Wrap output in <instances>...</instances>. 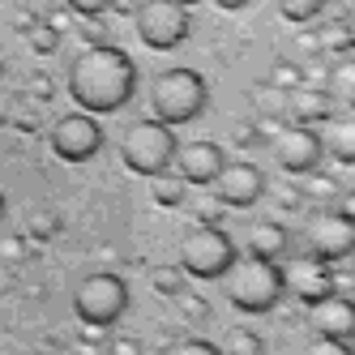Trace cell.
<instances>
[{"instance_id": "cell-1", "label": "cell", "mask_w": 355, "mask_h": 355, "mask_svg": "<svg viewBox=\"0 0 355 355\" xmlns=\"http://www.w3.org/2000/svg\"><path fill=\"white\" fill-rule=\"evenodd\" d=\"M133 90H137V64L124 47L90 43L69 64V98L90 116H107V112L129 107Z\"/></svg>"}, {"instance_id": "cell-2", "label": "cell", "mask_w": 355, "mask_h": 355, "mask_svg": "<svg viewBox=\"0 0 355 355\" xmlns=\"http://www.w3.org/2000/svg\"><path fill=\"white\" fill-rule=\"evenodd\" d=\"M223 295L232 309L248 313V317H266L278 309V300L287 295L283 287V266L266 261V257H236L223 274Z\"/></svg>"}, {"instance_id": "cell-3", "label": "cell", "mask_w": 355, "mask_h": 355, "mask_svg": "<svg viewBox=\"0 0 355 355\" xmlns=\"http://www.w3.org/2000/svg\"><path fill=\"white\" fill-rule=\"evenodd\" d=\"M210 103V86L197 69H163L150 82V112L155 120H163L167 129L175 124H193Z\"/></svg>"}, {"instance_id": "cell-4", "label": "cell", "mask_w": 355, "mask_h": 355, "mask_svg": "<svg viewBox=\"0 0 355 355\" xmlns=\"http://www.w3.org/2000/svg\"><path fill=\"white\" fill-rule=\"evenodd\" d=\"M120 159L129 171L146 175V180H155V175L171 171V159H175V133L167 129L163 120H133L129 129L120 137Z\"/></svg>"}, {"instance_id": "cell-5", "label": "cell", "mask_w": 355, "mask_h": 355, "mask_svg": "<svg viewBox=\"0 0 355 355\" xmlns=\"http://www.w3.org/2000/svg\"><path fill=\"white\" fill-rule=\"evenodd\" d=\"M73 313L90 329H112L129 313V283L112 270H98V274L82 278L78 291H73Z\"/></svg>"}, {"instance_id": "cell-6", "label": "cell", "mask_w": 355, "mask_h": 355, "mask_svg": "<svg viewBox=\"0 0 355 355\" xmlns=\"http://www.w3.org/2000/svg\"><path fill=\"white\" fill-rule=\"evenodd\" d=\"M236 261V240L223 232L214 223H193L184 240H180V270L189 278H201V283H210V278H223L227 266Z\"/></svg>"}, {"instance_id": "cell-7", "label": "cell", "mask_w": 355, "mask_h": 355, "mask_svg": "<svg viewBox=\"0 0 355 355\" xmlns=\"http://www.w3.org/2000/svg\"><path fill=\"white\" fill-rule=\"evenodd\" d=\"M133 31L150 52H175L193 31V13L180 0H141L133 9Z\"/></svg>"}, {"instance_id": "cell-8", "label": "cell", "mask_w": 355, "mask_h": 355, "mask_svg": "<svg viewBox=\"0 0 355 355\" xmlns=\"http://www.w3.org/2000/svg\"><path fill=\"white\" fill-rule=\"evenodd\" d=\"M52 155L64 159V163H86L103 150V124H98L90 112H73V116H60L52 124Z\"/></svg>"}, {"instance_id": "cell-9", "label": "cell", "mask_w": 355, "mask_h": 355, "mask_svg": "<svg viewBox=\"0 0 355 355\" xmlns=\"http://www.w3.org/2000/svg\"><path fill=\"white\" fill-rule=\"evenodd\" d=\"M270 155L287 175H309L325 159V150H321V137H317L313 124H283L270 137Z\"/></svg>"}, {"instance_id": "cell-10", "label": "cell", "mask_w": 355, "mask_h": 355, "mask_svg": "<svg viewBox=\"0 0 355 355\" xmlns=\"http://www.w3.org/2000/svg\"><path fill=\"white\" fill-rule=\"evenodd\" d=\"M304 240H309V252L321 261H343L355 252V223H347L338 210H317L304 227Z\"/></svg>"}, {"instance_id": "cell-11", "label": "cell", "mask_w": 355, "mask_h": 355, "mask_svg": "<svg viewBox=\"0 0 355 355\" xmlns=\"http://www.w3.org/2000/svg\"><path fill=\"white\" fill-rule=\"evenodd\" d=\"M214 201L218 206H232V210H248L257 206L261 193H266V175L257 163H223V171L214 175Z\"/></svg>"}, {"instance_id": "cell-12", "label": "cell", "mask_w": 355, "mask_h": 355, "mask_svg": "<svg viewBox=\"0 0 355 355\" xmlns=\"http://www.w3.org/2000/svg\"><path fill=\"white\" fill-rule=\"evenodd\" d=\"M283 287L300 304H313V300L334 291V270H329V261L313 257V252H295V257H287V266H283Z\"/></svg>"}, {"instance_id": "cell-13", "label": "cell", "mask_w": 355, "mask_h": 355, "mask_svg": "<svg viewBox=\"0 0 355 355\" xmlns=\"http://www.w3.org/2000/svg\"><path fill=\"white\" fill-rule=\"evenodd\" d=\"M304 309H309V325H313L317 338H338V343L355 338V304H351V295L329 291V295H321L313 304H304Z\"/></svg>"}, {"instance_id": "cell-14", "label": "cell", "mask_w": 355, "mask_h": 355, "mask_svg": "<svg viewBox=\"0 0 355 355\" xmlns=\"http://www.w3.org/2000/svg\"><path fill=\"white\" fill-rule=\"evenodd\" d=\"M223 163H227V155H223L218 141H189V146H175L171 171L180 175L184 184H214Z\"/></svg>"}, {"instance_id": "cell-15", "label": "cell", "mask_w": 355, "mask_h": 355, "mask_svg": "<svg viewBox=\"0 0 355 355\" xmlns=\"http://www.w3.org/2000/svg\"><path fill=\"white\" fill-rule=\"evenodd\" d=\"M317 137L321 150L338 163H355V112H338V116H325L317 124Z\"/></svg>"}, {"instance_id": "cell-16", "label": "cell", "mask_w": 355, "mask_h": 355, "mask_svg": "<svg viewBox=\"0 0 355 355\" xmlns=\"http://www.w3.org/2000/svg\"><path fill=\"white\" fill-rule=\"evenodd\" d=\"M329 107H334V98H329L325 86H295L287 94V116H291V124H313V129H317L325 116H334Z\"/></svg>"}, {"instance_id": "cell-17", "label": "cell", "mask_w": 355, "mask_h": 355, "mask_svg": "<svg viewBox=\"0 0 355 355\" xmlns=\"http://www.w3.org/2000/svg\"><path fill=\"white\" fill-rule=\"evenodd\" d=\"M248 252L252 257H266V261H283L291 252V232L283 223H270V218L252 223L248 227Z\"/></svg>"}, {"instance_id": "cell-18", "label": "cell", "mask_w": 355, "mask_h": 355, "mask_svg": "<svg viewBox=\"0 0 355 355\" xmlns=\"http://www.w3.org/2000/svg\"><path fill=\"white\" fill-rule=\"evenodd\" d=\"M329 98L343 103V112H355V56H343L334 69H329Z\"/></svg>"}, {"instance_id": "cell-19", "label": "cell", "mask_w": 355, "mask_h": 355, "mask_svg": "<svg viewBox=\"0 0 355 355\" xmlns=\"http://www.w3.org/2000/svg\"><path fill=\"white\" fill-rule=\"evenodd\" d=\"M184 193H189V184H184L175 171H163V175H155V180H150V197H155V206H163V210L184 206Z\"/></svg>"}, {"instance_id": "cell-20", "label": "cell", "mask_w": 355, "mask_h": 355, "mask_svg": "<svg viewBox=\"0 0 355 355\" xmlns=\"http://www.w3.org/2000/svg\"><path fill=\"white\" fill-rule=\"evenodd\" d=\"M223 355H266V343L257 329H248V325H236V329H227V338L218 347Z\"/></svg>"}, {"instance_id": "cell-21", "label": "cell", "mask_w": 355, "mask_h": 355, "mask_svg": "<svg viewBox=\"0 0 355 355\" xmlns=\"http://www.w3.org/2000/svg\"><path fill=\"white\" fill-rule=\"evenodd\" d=\"M274 9L283 13L287 21H295V26H304V21H313V17H321V9H325V0H274Z\"/></svg>"}, {"instance_id": "cell-22", "label": "cell", "mask_w": 355, "mask_h": 355, "mask_svg": "<svg viewBox=\"0 0 355 355\" xmlns=\"http://www.w3.org/2000/svg\"><path fill=\"white\" fill-rule=\"evenodd\" d=\"M150 283H155V291H159V295H184V283H189V274H184L180 266H159Z\"/></svg>"}, {"instance_id": "cell-23", "label": "cell", "mask_w": 355, "mask_h": 355, "mask_svg": "<svg viewBox=\"0 0 355 355\" xmlns=\"http://www.w3.org/2000/svg\"><path fill=\"white\" fill-rule=\"evenodd\" d=\"M270 86H274V90H283V94H291L295 86H304V73H300L295 64H274V73H270Z\"/></svg>"}, {"instance_id": "cell-24", "label": "cell", "mask_w": 355, "mask_h": 355, "mask_svg": "<svg viewBox=\"0 0 355 355\" xmlns=\"http://www.w3.org/2000/svg\"><path fill=\"white\" fill-rule=\"evenodd\" d=\"M163 355H223L218 343H206V338H180V343H171Z\"/></svg>"}, {"instance_id": "cell-25", "label": "cell", "mask_w": 355, "mask_h": 355, "mask_svg": "<svg viewBox=\"0 0 355 355\" xmlns=\"http://www.w3.org/2000/svg\"><path fill=\"white\" fill-rule=\"evenodd\" d=\"M31 47H35V52H56V47H60V31L56 26H35L31 31Z\"/></svg>"}, {"instance_id": "cell-26", "label": "cell", "mask_w": 355, "mask_h": 355, "mask_svg": "<svg viewBox=\"0 0 355 355\" xmlns=\"http://www.w3.org/2000/svg\"><path fill=\"white\" fill-rule=\"evenodd\" d=\"M78 17H103L107 9H116V0H64Z\"/></svg>"}, {"instance_id": "cell-27", "label": "cell", "mask_w": 355, "mask_h": 355, "mask_svg": "<svg viewBox=\"0 0 355 355\" xmlns=\"http://www.w3.org/2000/svg\"><path fill=\"white\" fill-rule=\"evenodd\" d=\"M56 232H60V218H56V214H35V218H31V236H35V240H52Z\"/></svg>"}, {"instance_id": "cell-28", "label": "cell", "mask_w": 355, "mask_h": 355, "mask_svg": "<svg viewBox=\"0 0 355 355\" xmlns=\"http://www.w3.org/2000/svg\"><path fill=\"white\" fill-rule=\"evenodd\" d=\"M304 355H351V347L338 343V338H313L309 347H304Z\"/></svg>"}, {"instance_id": "cell-29", "label": "cell", "mask_w": 355, "mask_h": 355, "mask_svg": "<svg viewBox=\"0 0 355 355\" xmlns=\"http://www.w3.org/2000/svg\"><path fill=\"white\" fill-rule=\"evenodd\" d=\"M103 21H98V17H82V39H86V47L90 43H103Z\"/></svg>"}, {"instance_id": "cell-30", "label": "cell", "mask_w": 355, "mask_h": 355, "mask_svg": "<svg viewBox=\"0 0 355 355\" xmlns=\"http://www.w3.org/2000/svg\"><path fill=\"white\" fill-rule=\"evenodd\" d=\"M304 180H309V197H329L334 193V180H325V175H317V171H309Z\"/></svg>"}, {"instance_id": "cell-31", "label": "cell", "mask_w": 355, "mask_h": 355, "mask_svg": "<svg viewBox=\"0 0 355 355\" xmlns=\"http://www.w3.org/2000/svg\"><path fill=\"white\" fill-rule=\"evenodd\" d=\"M107 351H112V355H141V343H137V338H112Z\"/></svg>"}, {"instance_id": "cell-32", "label": "cell", "mask_w": 355, "mask_h": 355, "mask_svg": "<svg viewBox=\"0 0 355 355\" xmlns=\"http://www.w3.org/2000/svg\"><path fill=\"white\" fill-rule=\"evenodd\" d=\"M338 214H343L347 223H355V189H351V193H343V201H338Z\"/></svg>"}, {"instance_id": "cell-33", "label": "cell", "mask_w": 355, "mask_h": 355, "mask_svg": "<svg viewBox=\"0 0 355 355\" xmlns=\"http://www.w3.org/2000/svg\"><path fill=\"white\" fill-rule=\"evenodd\" d=\"M343 31H347V43H351V52H355V9L343 17Z\"/></svg>"}, {"instance_id": "cell-34", "label": "cell", "mask_w": 355, "mask_h": 355, "mask_svg": "<svg viewBox=\"0 0 355 355\" xmlns=\"http://www.w3.org/2000/svg\"><path fill=\"white\" fill-rule=\"evenodd\" d=\"M184 313L201 321V317H206V300H189V304H184Z\"/></svg>"}, {"instance_id": "cell-35", "label": "cell", "mask_w": 355, "mask_h": 355, "mask_svg": "<svg viewBox=\"0 0 355 355\" xmlns=\"http://www.w3.org/2000/svg\"><path fill=\"white\" fill-rule=\"evenodd\" d=\"M214 5H218L223 13H240V9L248 5V0H214Z\"/></svg>"}, {"instance_id": "cell-36", "label": "cell", "mask_w": 355, "mask_h": 355, "mask_svg": "<svg viewBox=\"0 0 355 355\" xmlns=\"http://www.w3.org/2000/svg\"><path fill=\"white\" fill-rule=\"evenodd\" d=\"M0 218H5V193H0Z\"/></svg>"}, {"instance_id": "cell-37", "label": "cell", "mask_w": 355, "mask_h": 355, "mask_svg": "<svg viewBox=\"0 0 355 355\" xmlns=\"http://www.w3.org/2000/svg\"><path fill=\"white\" fill-rule=\"evenodd\" d=\"M180 5H184V9H193V5H197V0H180Z\"/></svg>"}, {"instance_id": "cell-38", "label": "cell", "mask_w": 355, "mask_h": 355, "mask_svg": "<svg viewBox=\"0 0 355 355\" xmlns=\"http://www.w3.org/2000/svg\"><path fill=\"white\" fill-rule=\"evenodd\" d=\"M347 347H351V355H355V338H351V343H347Z\"/></svg>"}, {"instance_id": "cell-39", "label": "cell", "mask_w": 355, "mask_h": 355, "mask_svg": "<svg viewBox=\"0 0 355 355\" xmlns=\"http://www.w3.org/2000/svg\"><path fill=\"white\" fill-rule=\"evenodd\" d=\"M351 304H355V291H351Z\"/></svg>"}]
</instances>
